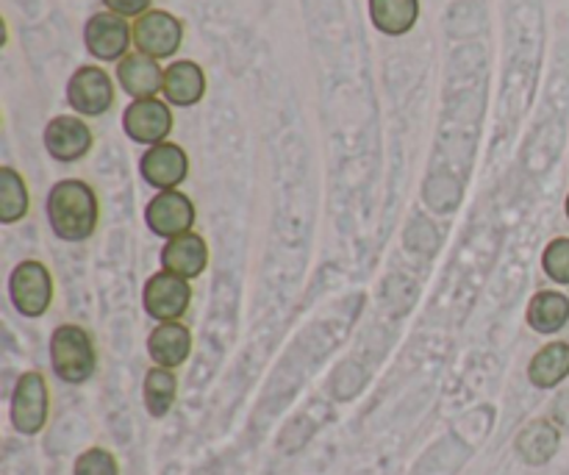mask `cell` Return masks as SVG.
Listing matches in <instances>:
<instances>
[{
	"mask_svg": "<svg viewBox=\"0 0 569 475\" xmlns=\"http://www.w3.org/2000/svg\"><path fill=\"white\" fill-rule=\"evenodd\" d=\"M48 222L61 243H87L100 222V204L87 181L67 178L48 192Z\"/></svg>",
	"mask_w": 569,
	"mask_h": 475,
	"instance_id": "cell-1",
	"label": "cell"
},
{
	"mask_svg": "<svg viewBox=\"0 0 569 475\" xmlns=\"http://www.w3.org/2000/svg\"><path fill=\"white\" fill-rule=\"evenodd\" d=\"M50 365L64 384L89 382L98 367V354L87 328L76 323L56 326L50 334Z\"/></svg>",
	"mask_w": 569,
	"mask_h": 475,
	"instance_id": "cell-2",
	"label": "cell"
},
{
	"mask_svg": "<svg viewBox=\"0 0 569 475\" xmlns=\"http://www.w3.org/2000/svg\"><path fill=\"white\" fill-rule=\"evenodd\" d=\"M9 298L14 309L28 320H37L53 304V276L37 259H26L11 270Z\"/></svg>",
	"mask_w": 569,
	"mask_h": 475,
	"instance_id": "cell-3",
	"label": "cell"
},
{
	"mask_svg": "<svg viewBox=\"0 0 569 475\" xmlns=\"http://www.w3.org/2000/svg\"><path fill=\"white\" fill-rule=\"evenodd\" d=\"M50 412V389L42 373L28 370L17 378L11 393V423L20 434L33 437L44 428Z\"/></svg>",
	"mask_w": 569,
	"mask_h": 475,
	"instance_id": "cell-4",
	"label": "cell"
},
{
	"mask_svg": "<svg viewBox=\"0 0 569 475\" xmlns=\"http://www.w3.org/2000/svg\"><path fill=\"white\" fill-rule=\"evenodd\" d=\"M183 42V22L164 9H150L133 20V44L150 59H172Z\"/></svg>",
	"mask_w": 569,
	"mask_h": 475,
	"instance_id": "cell-5",
	"label": "cell"
},
{
	"mask_svg": "<svg viewBox=\"0 0 569 475\" xmlns=\"http://www.w3.org/2000/svg\"><path fill=\"white\" fill-rule=\"evenodd\" d=\"M192 304V287L187 278L176 276L170 270H159L148 278L142 293V306L153 320L176 323L181 320Z\"/></svg>",
	"mask_w": 569,
	"mask_h": 475,
	"instance_id": "cell-6",
	"label": "cell"
},
{
	"mask_svg": "<svg viewBox=\"0 0 569 475\" xmlns=\"http://www.w3.org/2000/svg\"><path fill=\"white\" fill-rule=\"evenodd\" d=\"M67 103L81 117H103L114 106V83L103 67H78L67 81Z\"/></svg>",
	"mask_w": 569,
	"mask_h": 475,
	"instance_id": "cell-7",
	"label": "cell"
},
{
	"mask_svg": "<svg viewBox=\"0 0 569 475\" xmlns=\"http://www.w3.org/2000/svg\"><path fill=\"white\" fill-rule=\"evenodd\" d=\"M133 42V26L114 11H98L83 26V44L100 61H122Z\"/></svg>",
	"mask_w": 569,
	"mask_h": 475,
	"instance_id": "cell-8",
	"label": "cell"
},
{
	"mask_svg": "<svg viewBox=\"0 0 569 475\" xmlns=\"http://www.w3.org/2000/svg\"><path fill=\"white\" fill-rule=\"evenodd\" d=\"M122 131L128 133V139L139 145H153L167 142L172 131V111L170 103L159 98H142L131 100L122 111Z\"/></svg>",
	"mask_w": 569,
	"mask_h": 475,
	"instance_id": "cell-9",
	"label": "cell"
},
{
	"mask_svg": "<svg viewBox=\"0 0 569 475\" xmlns=\"http://www.w3.org/2000/svg\"><path fill=\"white\" fill-rule=\"evenodd\" d=\"M144 222L161 239H176L194 226V204L178 189L159 192L144 209Z\"/></svg>",
	"mask_w": 569,
	"mask_h": 475,
	"instance_id": "cell-10",
	"label": "cell"
},
{
	"mask_svg": "<svg viewBox=\"0 0 569 475\" xmlns=\"http://www.w3.org/2000/svg\"><path fill=\"white\" fill-rule=\"evenodd\" d=\"M94 133L78 115H59L44 126V150L53 156L56 161H70L83 159L92 150Z\"/></svg>",
	"mask_w": 569,
	"mask_h": 475,
	"instance_id": "cell-11",
	"label": "cell"
},
{
	"mask_svg": "<svg viewBox=\"0 0 569 475\" xmlns=\"http://www.w3.org/2000/svg\"><path fill=\"white\" fill-rule=\"evenodd\" d=\"M139 172H142V178L150 187L161 189V192L178 189L189 176V156L176 142L153 145L139 159Z\"/></svg>",
	"mask_w": 569,
	"mask_h": 475,
	"instance_id": "cell-12",
	"label": "cell"
},
{
	"mask_svg": "<svg viewBox=\"0 0 569 475\" xmlns=\"http://www.w3.org/2000/svg\"><path fill=\"white\" fill-rule=\"evenodd\" d=\"M206 267H209V245L200 234H181L176 239H167L161 248V270L176 273L187 281L203 276Z\"/></svg>",
	"mask_w": 569,
	"mask_h": 475,
	"instance_id": "cell-13",
	"label": "cell"
},
{
	"mask_svg": "<svg viewBox=\"0 0 569 475\" xmlns=\"http://www.w3.org/2000/svg\"><path fill=\"white\" fill-rule=\"evenodd\" d=\"M117 81L133 100L156 98L159 92H164V70H161V65L150 56L139 53V50L117 61Z\"/></svg>",
	"mask_w": 569,
	"mask_h": 475,
	"instance_id": "cell-14",
	"label": "cell"
},
{
	"mask_svg": "<svg viewBox=\"0 0 569 475\" xmlns=\"http://www.w3.org/2000/svg\"><path fill=\"white\" fill-rule=\"evenodd\" d=\"M206 95V72L203 67L194 61L181 59L172 61L164 70V98L170 106L178 109H189V106L200 103Z\"/></svg>",
	"mask_w": 569,
	"mask_h": 475,
	"instance_id": "cell-15",
	"label": "cell"
},
{
	"mask_svg": "<svg viewBox=\"0 0 569 475\" xmlns=\"http://www.w3.org/2000/svg\"><path fill=\"white\" fill-rule=\"evenodd\" d=\"M148 354L156 367H181L192 354V334L183 323H161L148 337Z\"/></svg>",
	"mask_w": 569,
	"mask_h": 475,
	"instance_id": "cell-16",
	"label": "cell"
},
{
	"mask_svg": "<svg viewBox=\"0 0 569 475\" xmlns=\"http://www.w3.org/2000/svg\"><path fill=\"white\" fill-rule=\"evenodd\" d=\"M526 323L537 334H545V337L559 334L569 323V298L565 293H556V289L537 293L528 304Z\"/></svg>",
	"mask_w": 569,
	"mask_h": 475,
	"instance_id": "cell-17",
	"label": "cell"
},
{
	"mask_svg": "<svg viewBox=\"0 0 569 475\" xmlns=\"http://www.w3.org/2000/svg\"><path fill=\"white\" fill-rule=\"evenodd\" d=\"M372 26L387 37H403L420 20V0H370Z\"/></svg>",
	"mask_w": 569,
	"mask_h": 475,
	"instance_id": "cell-18",
	"label": "cell"
},
{
	"mask_svg": "<svg viewBox=\"0 0 569 475\" xmlns=\"http://www.w3.org/2000/svg\"><path fill=\"white\" fill-rule=\"evenodd\" d=\"M569 376V345L567 343H550L539 350L528 365V378L533 387L539 389H553Z\"/></svg>",
	"mask_w": 569,
	"mask_h": 475,
	"instance_id": "cell-19",
	"label": "cell"
},
{
	"mask_svg": "<svg viewBox=\"0 0 569 475\" xmlns=\"http://www.w3.org/2000/svg\"><path fill=\"white\" fill-rule=\"evenodd\" d=\"M559 451V432L548 420H533L517 437V454L528 465H548Z\"/></svg>",
	"mask_w": 569,
	"mask_h": 475,
	"instance_id": "cell-20",
	"label": "cell"
},
{
	"mask_svg": "<svg viewBox=\"0 0 569 475\" xmlns=\"http://www.w3.org/2000/svg\"><path fill=\"white\" fill-rule=\"evenodd\" d=\"M28 211H31V195L26 178L14 167H0V222L14 226L26 220Z\"/></svg>",
	"mask_w": 569,
	"mask_h": 475,
	"instance_id": "cell-21",
	"label": "cell"
},
{
	"mask_svg": "<svg viewBox=\"0 0 569 475\" xmlns=\"http://www.w3.org/2000/svg\"><path fill=\"white\" fill-rule=\"evenodd\" d=\"M144 406L150 417H164L178 398V378L167 367H153L144 376Z\"/></svg>",
	"mask_w": 569,
	"mask_h": 475,
	"instance_id": "cell-22",
	"label": "cell"
},
{
	"mask_svg": "<svg viewBox=\"0 0 569 475\" xmlns=\"http://www.w3.org/2000/svg\"><path fill=\"white\" fill-rule=\"evenodd\" d=\"M542 267L545 276H548L550 281L569 287V237H556L553 243L545 248Z\"/></svg>",
	"mask_w": 569,
	"mask_h": 475,
	"instance_id": "cell-23",
	"label": "cell"
},
{
	"mask_svg": "<svg viewBox=\"0 0 569 475\" xmlns=\"http://www.w3.org/2000/svg\"><path fill=\"white\" fill-rule=\"evenodd\" d=\"M76 475H120V467L109 451L89 448L76 459Z\"/></svg>",
	"mask_w": 569,
	"mask_h": 475,
	"instance_id": "cell-24",
	"label": "cell"
},
{
	"mask_svg": "<svg viewBox=\"0 0 569 475\" xmlns=\"http://www.w3.org/2000/svg\"><path fill=\"white\" fill-rule=\"evenodd\" d=\"M103 6L109 11H114V14L120 17H142L148 14L150 6H153V0H103Z\"/></svg>",
	"mask_w": 569,
	"mask_h": 475,
	"instance_id": "cell-25",
	"label": "cell"
},
{
	"mask_svg": "<svg viewBox=\"0 0 569 475\" xmlns=\"http://www.w3.org/2000/svg\"><path fill=\"white\" fill-rule=\"evenodd\" d=\"M553 417H556V423H559V426L569 428V389H567V393H561L559 398H556Z\"/></svg>",
	"mask_w": 569,
	"mask_h": 475,
	"instance_id": "cell-26",
	"label": "cell"
},
{
	"mask_svg": "<svg viewBox=\"0 0 569 475\" xmlns=\"http://www.w3.org/2000/svg\"><path fill=\"white\" fill-rule=\"evenodd\" d=\"M565 211H567V220H569V195H567V204H565Z\"/></svg>",
	"mask_w": 569,
	"mask_h": 475,
	"instance_id": "cell-27",
	"label": "cell"
}]
</instances>
